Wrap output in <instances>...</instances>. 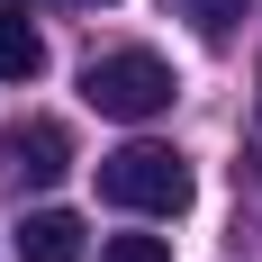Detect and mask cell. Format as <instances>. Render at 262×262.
I'll use <instances>...</instances> for the list:
<instances>
[{
	"mask_svg": "<svg viewBox=\"0 0 262 262\" xmlns=\"http://www.w3.org/2000/svg\"><path fill=\"white\" fill-rule=\"evenodd\" d=\"M73 172V136L54 127V118H27V127L0 136V190H46Z\"/></svg>",
	"mask_w": 262,
	"mask_h": 262,
	"instance_id": "cell-3",
	"label": "cell"
},
{
	"mask_svg": "<svg viewBox=\"0 0 262 262\" xmlns=\"http://www.w3.org/2000/svg\"><path fill=\"white\" fill-rule=\"evenodd\" d=\"M172 63L145 46H118V54H91V73H81V100L100 108V118H127V127H145V118H163L172 108Z\"/></svg>",
	"mask_w": 262,
	"mask_h": 262,
	"instance_id": "cell-1",
	"label": "cell"
},
{
	"mask_svg": "<svg viewBox=\"0 0 262 262\" xmlns=\"http://www.w3.org/2000/svg\"><path fill=\"white\" fill-rule=\"evenodd\" d=\"M36 73H46V36L18 9H0V81H36Z\"/></svg>",
	"mask_w": 262,
	"mask_h": 262,
	"instance_id": "cell-5",
	"label": "cell"
},
{
	"mask_svg": "<svg viewBox=\"0 0 262 262\" xmlns=\"http://www.w3.org/2000/svg\"><path fill=\"white\" fill-rule=\"evenodd\" d=\"M100 262H172V253H163V235H108Z\"/></svg>",
	"mask_w": 262,
	"mask_h": 262,
	"instance_id": "cell-7",
	"label": "cell"
},
{
	"mask_svg": "<svg viewBox=\"0 0 262 262\" xmlns=\"http://www.w3.org/2000/svg\"><path fill=\"white\" fill-rule=\"evenodd\" d=\"M100 199L118 208H145V217H181L190 208V163L172 145H118L100 163Z\"/></svg>",
	"mask_w": 262,
	"mask_h": 262,
	"instance_id": "cell-2",
	"label": "cell"
},
{
	"mask_svg": "<svg viewBox=\"0 0 262 262\" xmlns=\"http://www.w3.org/2000/svg\"><path fill=\"white\" fill-rule=\"evenodd\" d=\"M190 18H199V36H235V18H244V0H190Z\"/></svg>",
	"mask_w": 262,
	"mask_h": 262,
	"instance_id": "cell-6",
	"label": "cell"
},
{
	"mask_svg": "<svg viewBox=\"0 0 262 262\" xmlns=\"http://www.w3.org/2000/svg\"><path fill=\"white\" fill-rule=\"evenodd\" d=\"M0 9H18V0H0Z\"/></svg>",
	"mask_w": 262,
	"mask_h": 262,
	"instance_id": "cell-9",
	"label": "cell"
},
{
	"mask_svg": "<svg viewBox=\"0 0 262 262\" xmlns=\"http://www.w3.org/2000/svg\"><path fill=\"white\" fill-rule=\"evenodd\" d=\"M18 262H81V217L36 208V217L18 226Z\"/></svg>",
	"mask_w": 262,
	"mask_h": 262,
	"instance_id": "cell-4",
	"label": "cell"
},
{
	"mask_svg": "<svg viewBox=\"0 0 262 262\" xmlns=\"http://www.w3.org/2000/svg\"><path fill=\"white\" fill-rule=\"evenodd\" d=\"M73 9H108V0H73Z\"/></svg>",
	"mask_w": 262,
	"mask_h": 262,
	"instance_id": "cell-8",
	"label": "cell"
}]
</instances>
